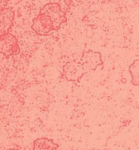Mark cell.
Returning <instances> with one entry per match:
<instances>
[{
    "label": "cell",
    "mask_w": 139,
    "mask_h": 150,
    "mask_svg": "<svg viewBox=\"0 0 139 150\" xmlns=\"http://www.w3.org/2000/svg\"><path fill=\"white\" fill-rule=\"evenodd\" d=\"M128 71L132 77V84L135 86H139V58L133 62L128 67Z\"/></svg>",
    "instance_id": "ba28073f"
},
{
    "label": "cell",
    "mask_w": 139,
    "mask_h": 150,
    "mask_svg": "<svg viewBox=\"0 0 139 150\" xmlns=\"http://www.w3.org/2000/svg\"><path fill=\"white\" fill-rule=\"evenodd\" d=\"M8 150H17L16 149H8Z\"/></svg>",
    "instance_id": "9c48e42d"
},
{
    "label": "cell",
    "mask_w": 139,
    "mask_h": 150,
    "mask_svg": "<svg viewBox=\"0 0 139 150\" xmlns=\"http://www.w3.org/2000/svg\"><path fill=\"white\" fill-rule=\"evenodd\" d=\"M86 74L81 63L78 62H66L63 67L62 76L66 81L70 82H79L80 79Z\"/></svg>",
    "instance_id": "5b68a950"
},
{
    "label": "cell",
    "mask_w": 139,
    "mask_h": 150,
    "mask_svg": "<svg viewBox=\"0 0 139 150\" xmlns=\"http://www.w3.org/2000/svg\"><path fill=\"white\" fill-rule=\"evenodd\" d=\"M14 11L7 1H0V37L10 32L14 21Z\"/></svg>",
    "instance_id": "7a4b0ae2"
},
{
    "label": "cell",
    "mask_w": 139,
    "mask_h": 150,
    "mask_svg": "<svg viewBox=\"0 0 139 150\" xmlns=\"http://www.w3.org/2000/svg\"><path fill=\"white\" fill-rule=\"evenodd\" d=\"M39 13L48 16L53 22L55 30H58L61 28V25L67 22L65 12L61 10L59 3H49L45 4L40 9Z\"/></svg>",
    "instance_id": "6da1fadb"
},
{
    "label": "cell",
    "mask_w": 139,
    "mask_h": 150,
    "mask_svg": "<svg viewBox=\"0 0 139 150\" xmlns=\"http://www.w3.org/2000/svg\"><path fill=\"white\" fill-rule=\"evenodd\" d=\"M79 62L81 63L82 67L84 69L86 73L93 71L99 66L103 65L101 53L93 51V50L84 51L82 54Z\"/></svg>",
    "instance_id": "277c9868"
},
{
    "label": "cell",
    "mask_w": 139,
    "mask_h": 150,
    "mask_svg": "<svg viewBox=\"0 0 139 150\" xmlns=\"http://www.w3.org/2000/svg\"><path fill=\"white\" fill-rule=\"evenodd\" d=\"M31 28L37 35L41 36L48 35L51 31L55 30L50 18L41 13H39V15L33 20Z\"/></svg>",
    "instance_id": "8992f818"
},
{
    "label": "cell",
    "mask_w": 139,
    "mask_h": 150,
    "mask_svg": "<svg viewBox=\"0 0 139 150\" xmlns=\"http://www.w3.org/2000/svg\"><path fill=\"white\" fill-rule=\"evenodd\" d=\"M59 145L48 138L36 139L33 143V150H57Z\"/></svg>",
    "instance_id": "52a82bcc"
},
{
    "label": "cell",
    "mask_w": 139,
    "mask_h": 150,
    "mask_svg": "<svg viewBox=\"0 0 139 150\" xmlns=\"http://www.w3.org/2000/svg\"><path fill=\"white\" fill-rule=\"evenodd\" d=\"M18 40L15 35L8 33L0 37V53L6 58L20 53Z\"/></svg>",
    "instance_id": "3957f363"
}]
</instances>
